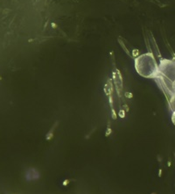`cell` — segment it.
I'll return each instance as SVG.
<instances>
[{
    "label": "cell",
    "mask_w": 175,
    "mask_h": 194,
    "mask_svg": "<svg viewBox=\"0 0 175 194\" xmlns=\"http://www.w3.org/2000/svg\"><path fill=\"white\" fill-rule=\"evenodd\" d=\"M161 83L171 97L175 96V61L164 59L159 65V75Z\"/></svg>",
    "instance_id": "1"
},
{
    "label": "cell",
    "mask_w": 175,
    "mask_h": 194,
    "mask_svg": "<svg viewBox=\"0 0 175 194\" xmlns=\"http://www.w3.org/2000/svg\"><path fill=\"white\" fill-rule=\"evenodd\" d=\"M135 69L141 77L146 78H155L159 75V66L150 53L141 55L135 60Z\"/></svg>",
    "instance_id": "2"
},
{
    "label": "cell",
    "mask_w": 175,
    "mask_h": 194,
    "mask_svg": "<svg viewBox=\"0 0 175 194\" xmlns=\"http://www.w3.org/2000/svg\"><path fill=\"white\" fill-rule=\"evenodd\" d=\"M170 106L171 109H172L173 112H175V96L174 97H171Z\"/></svg>",
    "instance_id": "3"
},
{
    "label": "cell",
    "mask_w": 175,
    "mask_h": 194,
    "mask_svg": "<svg viewBox=\"0 0 175 194\" xmlns=\"http://www.w3.org/2000/svg\"><path fill=\"white\" fill-rule=\"evenodd\" d=\"M172 121L175 125V112H173V114H172Z\"/></svg>",
    "instance_id": "4"
}]
</instances>
